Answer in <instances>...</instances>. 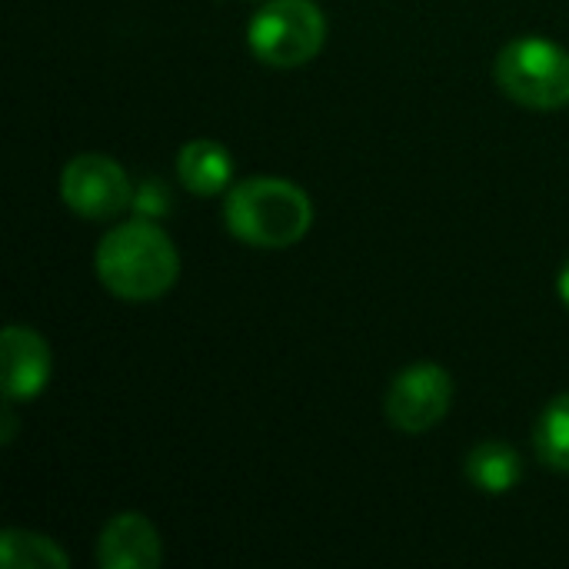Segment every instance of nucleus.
<instances>
[{
    "mask_svg": "<svg viewBox=\"0 0 569 569\" xmlns=\"http://www.w3.org/2000/svg\"><path fill=\"white\" fill-rule=\"evenodd\" d=\"M63 203L87 220H110L133 200L127 170L103 153H80L60 173Z\"/></svg>",
    "mask_w": 569,
    "mask_h": 569,
    "instance_id": "nucleus-5",
    "label": "nucleus"
},
{
    "mask_svg": "<svg viewBox=\"0 0 569 569\" xmlns=\"http://www.w3.org/2000/svg\"><path fill=\"white\" fill-rule=\"evenodd\" d=\"M500 90L533 110H560L569 103V50L547 37L510 40L493 63Z\"/></svg>",
    "mask_w": 569,
    "mask_h": 569,
    "instance_id": "nucleus-3",
    "label": "nucleus"
},
{
    "mask_svg": "<svg viewBox=\"0 0 569 569\" xmlns=\"http://www.w3.org/2000/svg\"><path fill=\"white\" fill-rule=\"evenodd\" d=\"M0 563L3 569H67L70 557L50 537L30 533V530H3Z\"/></svg>",
    "mask_w": 569,
    "mask_h": 569,
    "instance_id": "nucleus-11",
    "label": "nucleus"
},
{
    "mask_svg": "<svg viewBox=\"0 0 569 569\" xmlns=\"http://www.w3.org/2000/svg\"><path fill=\"white\" fill-rule=\"evenodd\" d=\"M533 447L543 467L569 473V393H560L543 407L533 427Z\"/></svg>",
    "mask_w": 569,
    "mask_h": 569,
    "instance_id": "nucleus-12",
    "label": "nucleus"
},
{
    "mask_svg": "<svg viewBox=\"0 0 569 569\" xmlns=\"http://www.w3.org/2000/svg\"><path fill=\"white\" fill-rule=\"evenodd\" d=\"M257 60L290 70L310 63L327 40V17L313 0H270L247 27Z\"/></svg>",
    "mask_w": 569,
    "mask_h": 569,
    "instance_id": "nucleus-4",
    "label": "nucleus"
},
{
    "mask_svg": "<svg viewBox=\"0 0 569 569\" xmlns=\"http://www.w3.org/2000/svg\"><path fill=\"white\" fill-rule=\"evenodd\" d=\"M227 230L260 250H283L307 237L313 203L303 187L280 177H250L230 187L223 203Z\"/></svg>",
    "mask_w": 569,
    "mask_h": 569,
    "instance_id": "nucleus-2",
    "label": "nucleus"
},
{
    "mask_svg": "<svg viewBox=\"0 0 569 569\" xmlns=\"http://www.w3.org/2000/svg\"><path fill=\"white\" fill-rule=\"evenodd\" d=\"M177 173L180 183L193 197H217L233 180V157L220 140H190L177 153Z\"/></svg>",
    "mask_w": 569,
    "mask_h": 569,
    "instance_id": "nucleus-9",
    "label": "nucleus"
},
{
    "mask_svg": "<svg viewBox=\"0 0 569 569\" xmlns=\"http://www.w3.org/2000/svg\"><path fill=\"white\" fill-rule=\"evenodd\" d=\"M100 283L130 303L163 297L180 277V253L167 230L150 220H130L107 230L97 243Z\"/></svg>",
    "mask_w": 569,
    "mask_h": 569,
    "instance_id": "nucleus-1",
    "label": "nucleus"
},
{
    "mask_svg": "<svg viewBox=\"0 0 569 569\" xmlns=\"http://www.w3.org/2000/svg\"><path fill=\"white\" fill-rule=\"evenodd\" d=\"M103 569H153L163 563V540L143 513H117L97 540Z\"/></svg>",
    "mask_w": 569,
    "mask_h": 569,
    "instance_id": "nucleus-7",
    "label": "nucleus"
},
{
    "mask_svg": "<svg viewBox=\"0 0 569 569\" xmlns=\"http://www.w3.org/2000/svg\"><path fill=\"white\" fill-rule=\"evenodd\" d=\"M557 293H560V300L569 307V260L563 263V270H560V277H557Z\"/></svg>",
    "mask_w": 569,
    "mask_h": 569,
    "instance_id": "nucleus-13",
    "label": "nucleus"
},
{
    "mask_svg": "<svg viewBox=\"0 0 569 569\" xmlns=\"http://www.w3.org/2000/svg\"><path fill=\"white\" fill-rule=\"evenodd\" d=\"M453 403V377L437 363H413L400 370L387 390V420L400 433H427Z\"/></svg>",
    "mask_w": 569,
    "mask_h": 569,
    "instance_id": "nucleus-6",
    "label": "nucleus"
},
{
    "mask_svg": "<svg viewBox=\"0 0 569 569\" xmlns=\"http://www.w3.org/2000/svg\"><path fill=\"white\" fill-rule=\"evenodd\" d=\"M467 477L477 490H483L490 497H503L523 480V460L513 447H507L500 440H487L470 450Z\"/></svg>",
    "mask_w": 569,
    "mask_h": 569,
    "instance_id": "nucleus-10",
    "label": "nucleus"
},
{
    "mask_svg": "<svg viewBox=\"0 0 569 569\" xmlns=\"http://www.w3.org/2000/svg\"><path fill=\"white\" fill-rule=\"evenodd\" d=\"M53 370V357L47 340L30 330L10 323L3 330V393L7 400H33L43 393Z\"/></svg>",
    "mask_w": 569,
    "mask_h": 569,
    "instance_id": "nucleus-8",
    "label": "nucleus"
}]
</instances>
